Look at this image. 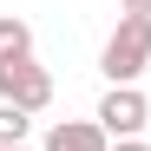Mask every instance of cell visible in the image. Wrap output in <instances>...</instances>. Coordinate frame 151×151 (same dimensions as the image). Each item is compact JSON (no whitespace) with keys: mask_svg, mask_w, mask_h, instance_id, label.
<instances>
[{"mask_svg":"<svg viewBox=\"0 0 151 151\" xmlns=\"http://www.w3.org/2000/svg\"><path fill=\"white\" fill-rule=\"evenodd\" d=\"M112 151H151V145H145V138H118Z\"/></svg>","mask_w":151,"mask_h":151,"instance_id":"7","label":"cell"},{"mask_svg":"<svg viewBox=\"0 0 151 151\" xmlns=\"http://www.w3.org/2000/svg\"><path fill=\"white\" fill-rule=\"evenodd\" d=\"M46 151H112V138L99 118H59L46 132Z\"/></svg>","mask_w":151,"mask_h":151,"instance_id":"3","label":"cell"},{"mask_svg":"<svg viewBox=\"0 0 151 151\" xmlns=\"http://www.w3.org/2000/svg\"><path fill=\"white\" fill-rule=\"evenodd\" d=\"M151 66V20L145 13H125L112 40H105V53H99V72H105L112 86H138V72Z\"/></svg>","mask_w":151,"mask_h":151,"instance_id":"1","label":"cell"},{"mask_svg":"<svg viewBox=\"0 0 151 151\" xmlns=\"http://www.w3.org/2000/svg\"><path fill=\"white\" fill-rule=\"evenodd\" d=\"M0 151H27V145H0Z\"/></svg>","mask_w":151,"mask_h":151,"instance_id":"8","label":"cell"},{"mask_svg":"<svg viewBox=\"0 0 151 151\" xmlns=\"http://www.w3.org/2000/svg\"><path fill=\"white\" fill-rule=\"evenodd\" d=\"M27 112H20V105H0V145H27Z\"/></svg>","mask_w":151,"mask_h":151,"instance_id":"5","label":"cell"},{"mask_svg":"<svg viewBox=\"0 0 151 151\" xmlns=\"http://www.w3.org/2000/svg\"><path fill=\"white\" fill-rule=\"evenodd\" d=\"M99 125H105V138L118 145V138H138L145 125H151V105H145V92L138 86H112L105 99H99V112H92Z\"/></svg>","mask_w":151,"mask_h":151,"instance_id":"2","label":"cell"},{"mask_svg":"<svg viewBox=\"0 0 151 151\" xmlns=\"http://www.w3.org/2000/svg\"><path fill=\"white\" fill-rule=\"evenodd\" d=\"M20 59H33V27L0 13V66H20Z\"/></svg>","mask_w":151,"mask_h":151,"instance_id":"4","label":"cell"},{"mask_svg":"<svg viewBox=\"0 0 151 151\" xmlns=\"http://www.w3.org/2000/svg\"><path fill=\"white\" fill-rule=\"evenodd\" d=\"M118 7H125V13H145V20H151V0H118Z\"/></svg>","mask_w":151,"mask_h":151,"instance_id":"6","label":"cell"}]
</instances>
